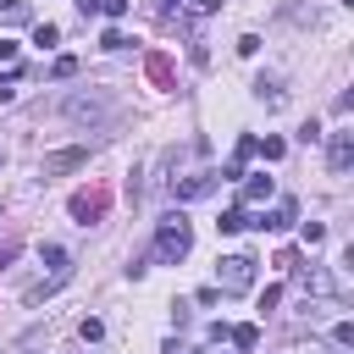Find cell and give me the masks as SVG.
Wrapping results in <instances>:
<instances>
[{"label":"cell","mask_w":354,"mask_h":354,"mask_svg":"<svg viewBox=\"0 0 354 354\" xmlns=\"http://www.w3.org/2000/svg\"><path fill=\"white\" fill-rule=\"evenodd\" d=\"M100 11L105 17H127V0H100Z\"/></svg>","instance_id":"obj_24"},{"label":"cell","mask_w":354,"mask_h":354,"mask_svg":"<svg viewBox=\"0 0 354 354\" xmlns=\"http://www.w3.org/2000/svg\"><path fill=\"white\" fill-rule=\"evenodd\" d=\"M17 249H22V232H6V238H0V266H11Z\"/></svg>","instance_id":"obj_16"},{"label":"cell","mask_w":354,"mask_h":354,"mask_svg":"<svg viewBox=\"0 0 354 354\" xmlns=\"http://www.w3.org/2000/svg\"><path fill=\"white\" fill-rule=\"evenodd\" d=\"M326 166H332V177H343L354 166V133H326Z\"/></svg>","instance_id":"obj_5"},{"label":"cell","mask_w":354,"mask_h":354,"mask_svg":"<svg viewBox=\"0 0 354 354\" xmlns=\"http://www.w3.org/2000/svg\"><path fill=\"white\" fill-rule=\"evenodd\" d=\"M243 199H249V205H266V199H271V177H266V171L243 177Z\"/></svg>","instance_id":"obj_10"},{"label":"cell","mask_w":354,"mask_h":354,"mask_svg":"<svg viewBox=\"0 0 354 354\" xmlns=\"http://www.w3.org/2000/svg\"><path fill=\"white\" fill-rule=\"evenodd\" d=\"M171 6H177V0H155V11H160V17H166V11H171Z\"/></svg>","instance_id":"obj_26"},{"label":"cell","mask_w":354,"mask_h":354,"mask_svg":"<svg viewBox=\"0 0 354 354\" xmlns=\"http://www.w3.org/2000/svg\"><path fill=\"white\" fill-rule=\"evenodd\" d=\"M188 249H194V227H188V216H183V210H166L160 227H155V260L177 266Z\"/></svg>","instance_id":"obj_2"},{"label":"cell","mask_w":354,"mask_h":354,"mask_svg":"<svg viewBox=\"0 0 354 354\" xmlns=\"http://www.w3.org/2000/svg\"><path fill=\"white\" fill-rule=\"evenodd\" d=\"M254 94H260L266 105H282V83H277V77H260V83H254Z\"/></svg>","instance_id":"obj_12"},{"label":"cell","mask_w":354,"mask_h":354,"mask_svg":"<svg viewBox=\"0 0 354 354\" xmlns=\"http://www.w3.org/2000/svg\"><path fill=\"white\" fill-rule=\"evenodd\" d=\"M83 160H88V149H55V155H44V177L72 171V166H83Z\"/></svg>","instance_id":"obj_9"},{"label":"cell","mask_w":354,"mask_h":354,"mask_svg":"<svg viewBox=\"0 0 354 354\" xmlns=\"http://www.w3.org/2000/svg\"><path fill=\"white\" fill-rule=\"evenodd\" d=\"M33 44H44V50L61 44V28H55V22H39V28H33Z\"/></svg>","instance_id":"obj_15"},{"label":"cell","mask_w":354,"mask_h":354,"mask_svg":"<svg viewBox=\"0 0 354 354\" xmlns=\"http://www.w3.org/2000/svg\"><path fill=\"white\" fill-rule=\"evenodd\" d=\"M44 260H50L55 271H72V266H66V249H61V243H44Z\"/></svg>","instance_id":"obj_20"},{"label":"cell","mask_w":354,"mask_h":354,"mask_svg":"<svg viewBox=\"0 0 354 354\" xmlns=\"http://www.w3.org/2000/svg\"><path fill=\"white\" fill-rule=\"evenodd\" d=\"M293 199H282L277 210H266V216H249V227H260V232H282V227H293Z\"/></svg>","instance_id":"obj_8"},{"label":"cell","mask_w":354,"mask_h":354,"mask_svg":"<svg viewBox=\"0 0 354 354\" xmlns=\"http://www.w3.org/2000/svg\"><path fill=\"white\" fill-rule=\"evenodd\" d=\"M66 210H72V221H77V227L105 221V216H111V183H88V188H77V194L66 199Z\"/></svg>","instance_id":"obj_3"},{"label":"cell","mask_w":354,"mask_h":354,"mask_svg":"<svg viewBox=\"0 0 354 354\" xmlns=\"http://www.w3.org/2000/svg\"><path fill=\"white\" fill-rule=\"evenodd\" d=\"M216 183H221L216 171H194V177H171V199H177V205H183V199H205V194H210Z\"/></svg>","instance_id":"obj_6"},{"label":"cell","mask_w":354,"mask_h":354,"mask_svg":"<svg viewBox=\"0 0 354 354\" xmlns=\"http://www.w3.org/2000/svg\"><path fill=\"white\" fill-rule=\"evenodd\" d=\"M188 11L194 17H210V11H221V0H188Z\"/></svg>","instance_id":"obj_23"},{"label":"cell","mask_w":354,"mask_h":354,"mask_svg":"<svg viewBox=\"0 0 354 354\" xmlns=\"http://www.w3.org/2000/svg\"><path fill=\"white\" fill-rule=\"evenodd\" d=\"M216 227H221V232H243V227H249V210H221Z\"/></svg>","instance_id":"obj_13"},{"label":"cell","mask_w":354,"mask_h":354,"mask_svg":"<svg viewBox=\"0 0 354 354\" xmlns=\"http://www.w3.org/2000/svg\"><path fill=\"white\" fill-rule=\"evenodd\" d=\"M77 332H83V343H100V337H105V326H100L94 315H83V321H77Z\"/></svg>","instance_id":"obj_18"},{"label":"cell","mask_w":354,"mask_h":354,"mask_svg":"<svg viewBox=\"0 0 354 354\" xmlns=\"http://www.w3.org/2000/svg\"><path fill=\"white\" fill-rule=\"evenodd\" d=\"M28 17H33V11H28L22 0H6V6H0V22H28Z\"/></svg>","instance_id":"obj_14"},{"label":"cell","mask_w":354,"mask_h":354,"mask_svg":"<svg viewBox=\"0 0 354 354\" xmlns=\"http://www.w3.org/2000/svg\"><path fill=\"white\" fill-rule=\"evenodd\" d=\"M227 337H232L243 354H249V348H260V326H254V321H243V326H227Z\"/></svg>","instance_id":"obj_11"},{"label":"cell","mask_w":354,"mask_h":354,"mask_svg":"<svg viewBox=\"0 0 354 354\" xmlns=\"http://www.w3.org/2000/svg\"><path fill=\"white\" fill-rule=\"evenodd\" d=\"M254 149H260L266 160H282V149H288V144H282V138H266V144H254Z\"/></svg>","instance_id":"obj_21"},{"label":"cell","mask_w":354,"mask_h":354,"mask_svg":"<svg viewBox=\"0 0 354 354\" xmlns=\"http://www.w3.org/2000/svg\"><path fill=\"white\" fill-rule=\"evenodd\" d=\"M254 254H227L221 266H216V293H249L254 288Z\"/></svg>","instance_id":"obj_4"},{"label":"cell","mask_w":354,"mask_h":354,"mask_svg":"<svg viewBox=\"0 0 354 354\" xmlns=\"http://www.w3.org/2000/svg\"><path fill=\"white\" fill-rule=\"evenodd\" d=\"M144 72H149L155 88H177V66H171L166 50H149V55H144Z\"/></svg>","instance_id":"obj_7"},{"label":"cell","mask_w":354,"mask_h":354,"mask_svg":"<svg viewBox=\"0 0 354 354\" xmlns=\"http://www.w3.org/2000/svg\"><path fill=\"white\" fill-rule=\"evenodd\" d=\"M0 61H17V44L11 39H0Z\"/></svg>","instance_id":"obj_25"},{"label":"cell","mask_w":354,"mask_h":354,"mask_svg":"<svg viewBox=\"0 0 354 354\" xmlns=\"http://www.w3.org/2000/svg\"><path fill=\"white\" fill-rule=\"evenodd\" d=\"M122 44H127L122 28H105V33H100V50H122Z\"/></svg>","instance_id":"obj_19"},{"label":"cell","mask_w":354,"mask_h":354,"mask_svg":"<svg viewBox=\"0 0 354 354\" xmlns=\"http://www.w3.org/2000/svg\"><path fill=\"white\" fill-rule=\"evenodd\" d=\"M332 343H337V348H348V343H354V326H348V321H337V326H332Z\"/></svg>","instance_id":"obj_22"},{"label":"cell","mask_w":354,"mask_h":354,"mask_svg":"<svg viewBox=\"0 0 354 354\" xmlns=\"http://www.w3.org/2000/svg\"><path fill=\"white\" fill-rule=\"evenodd\" d=\"M50 77H77V55H55V66H50Z\"/></svg>","instance_id":"obj_17"},{"label":"cell","mask_w":354,"mask_h":354,"mask_svg":"<svg viewBox=\"0 0 354 354\" xmlns=\"http://www.w3.org/2000/svg\"><path fill=\"white\" fill-rule=\"evenodd\" d=\"M55 111H61L66 122H77V127H100V122L116 116V94H111V88H72Z\"/></svg>","instance_id":"obj_1"}]
</instances>
